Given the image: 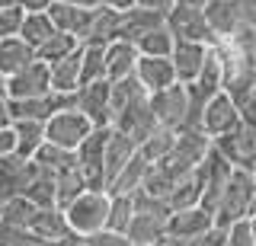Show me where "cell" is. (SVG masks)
I'll return each instance as SVG.
<instances>
[{"instance_id": "obj_1", "label": "cell", "mask_w": 256, "mask_h": 246, "mask_svg": "<svg viewBox=\"0 0 256 246\" xmlns=\"http://www.w3.org/2000/svg\"><path fill=\"white\" fill-rule=\"evenodd\" d=\"M253 192H256V179L250 170H230L228 176V186L218 198V208H214V227L228 230L234 221H244L250 214V202H253Z\"/></svg>"}, {"instance_id": "obj_2", "label": "cell", "mask_w": 256, "mask_h": 246, "mask_svg": "<svg viewBox=\"0 0 256 246\" xmlns=\"http://www.w3.org/2000/svg\"><path fill=\"white\" fill-rule=\"evenodd\" d=\"M64 221H68V230L74 237H90L106 230V214H109V192H80L70 205L61 208Z\"/></svg>"}, {"instance_id": "obj_3", "label": "cell", "mask_w": 256, "mask_h": 246, "mask_svg": "<svg viewBox=\"0 0 256 246\" xmlns=\"http://www.w3.org/2000/svg\"><path fill=\"white\" fill-rule=\"evenodd\" d=\"M164 26L173 32V38H180V42H202L208 48H214L218 45V38L212 35V29H208L205 22V13L198 3H189V0H176L173 10L166 13Z\"/></svg>"}, {"instance_id": "obj_4", "label": "cell", "mask_w": 256, "mask_h": 246, "mask_svg": "<svg viewBox=\"0 0 256 246\" xmlns=\"http://www.w3.org/2000/svg\"><path fill=\"white\" fill-rule=\"evenodd\" d=\"M90 131H93L90 118L70 106V109L54 112L45 122V144H54V147H61V150H77Z\"/></svg>"}, {"instance_id": "obj_5", "label": "cell", "mask_w": 256, "mask_h": 246, "mask_svg": "<svg viewBox=\"0 0 256 246\" xmlns=\"http://www.w3.org/2000/svg\"><path fill=\"white\" fill-rule=\"evenodd\" d=\"M106 138H109V128H93L84 138V144L74 150L77 170H80V176H84L86 189H93V192H106V176H102V150H106Z\"/></svg>"}, {"instance_id": "obj_6", "label": "cell", "mask_w": 256, "mask_h": 246, "mask_svg": "<svg viewBox=\"0 0 256 246\" xmlns=\"http://www.w3.org/2000/svg\"><path fill=\"white\" fill-rule=\"evenodd\" d=\"M148 109L154 115L157 128H170V131H180L186 125V115H189V99H186V86L182 83H173L160 93H150L148 96Z\"/></svg>"}, {"instance_id": "obj_7", "label": "cell", "mask_w": 256, "mask_h": 246, "mask_svg": "<svg viewBox=\"0 0 256 246\" xmlns=\"http://www.w3.org/2000/svg\"><path fill=\"white\" fill-rule=\"evenodd\" d=\"M230 170H234V166L224 160V157H221L214 147H208L205 160L196 166L198 182H202V198H198V208H205L212 218H214V208H218V198H221V192H224V186H228Z\"/></svg>"}, {"instance_id": "obj_8", "label": "cell", "mask_w": 256, "mask_h": 246, "mask_svg": "<svg viewBox=\"0 0 256 246\" xmlns=\"http://www.w3.org/2000/svg\"><path fill=\"white\" fill-rule=\"evenodd\" d=\"M212 147L218 150L230 166H237V170H250L253 160H256V125L240 122L234 131L214 138Z\"/></svg>"}, {"instance_id": "obj_9", "label": "cell", "mask_w": 256, "mask_h": 246, "mask_svg": "<svg viewBox=\"0 0 256 246\" xmlns=\"http://www.w3.org/2000/svg\"><path fill=\"white\" fill-rule=\"evenodd\" d=\"M240 125V112H237V106H234V99L228 96V93H214L212 99L205 102V109H202V118H198V131L205 134V138H221V134H228V131H234Z\"/></svg>"}, {"instance_id": "obj_10", "label": "cell", "mask_w": 256, "mask_h": 246, "mask_svg": "<svg viewBox=\"0 0 256 246\" xmlns=\"http://www.w3.org/2000/svg\"><path fill=\"white\" fill-rule=\"evenodd\" d=\"M214 227V218L208 214L205 208H180V211H170L166 214V224H164V237L173 243H186V240H196L202 237L205 230Z\"/></svg>"}, {"instance_id": "obj_11", "label": "cell", "mask_w": 256, "mask_h": 246, "mask_svg": "<svg viewBox=\"0 0 256 246\" xmlns=\"http://www.w3.org/2000/svg\"><path fill=\"white\" fill-rule=\"evenodd\" d=\"M4 93L6 99H36L52 93V83H48V67L42 61H32L22 70H16L4 80Z\"/></svg>"}, {"instance_id": "obj_12", "label": "cell", "mask_w": 256, "mask_h": 246, "mask_svg": "<svg viewBox=\"0 0 256 246\" xmlns=\"http://www.w3.org/2000/svg\"><path fill=\"white\" fill-rule=\"evenodd\" d=\"M74 109L90 118L93 128H109V80H96V83L77 86Z\"/></svg>"}, {"instance_id": "obj_13", "label": "cell", "mask_w": 256, "mask_h": 246, "mask_svg": "<svg viewBox=\"0 0 256 246\" xmlns=\"http://www.w3.org/2000/svg\"><path fill=\"white\" fill-rule=\"evenodd\" d=\"M74 106V96H61V93H45V96L36 99H6V109H10V118H29V122H48L54 112Z\"/></svg>"}, {"instance_id": "obj_14", "label": "cell", "mask_w": 256, "mask_h": 246, "mask_svg": "<svg viewBox=\"0 0 256 246\" xmlns=\"http://www.w3.org/2000/svg\"><path fill=\"white\" fill-rule=\"evenodd\" d=\"M109 128L122 131V134H128V138L134 141V144H141V141H148L150 134H154L157 122H154V115H150V109H148V99H141V102H134V106H128V109L112 115Z\"/></svg>"}, {"instance_id": "obj_15", "label": "cell", "mask_w": 256, "mask_h": 246, "mask_svg": "<svg viewBox=\"0 0 256 246\" xmlns=\"http://www.w3.org/2000/svg\"><path fill=\"white\" fill-rule=\"evenodd\" d=\"M202 13H205V22L218 42H228V38H234L244 29L234 0H208V3H202Z\"/></svg>"}, {"instance_id": "obj_16", "label": "cell", "mask_w": 256, "mask_h": 246, "mask_svg": "<svg viewBox=\"0 0 256 246\" xmlns=\"http://www.w3.org/2000/svg\"><path fill=\"white\" fill-rule=\"evenodd\" d=\"M36 176V163L26 160L20 154H6L0 157V195L4 198H13V195H22L26 186Z\"/></svg>"}, {"instance_id": "obj_17", "label": "cell", "mask_w": 256, "mask_h": 246, "mask_svg": "<svg viewBox=\"0 0 256 246\" xmlns=\"http://www.w3.org/2000/svg\"><path fill=\"white\" fill-rule=\"evenodd\" d=\"M205 58H208V45H202V42H180V38H176V45L170 51V64L176 70V83L186 86V83L196 80L202 64H205Z\"/></svg>"}, {"instance_id": "obj_18", "label": "cell", "mask_w": 256, "mask_h": 246, "mask_svg": "<svg viewBox=\"0 0 256 246\" xmlns=\"http://www.w3.org/2000/svg\"><path fill=\"white\" fill-rule=\"evenodd\" d=\"M134 80L144 86V93H160L166 86L176 83V70L170 64V58H141L138 54V64H134Z\"/></svg>"}, {"instance_id": "obj_19", "label": "cell", "mask_w": 256, "mask_h": 246, "mask_svg": "<svg viewBox=\"0 0 256 246\" xmlns=\"http://www.w3.org/2000/svg\"><path fill=\"white\" fill-rule=\"evenodd\" d=\"M138 154V144H134L128 134L109 128V138H106V150H102V176H106V189L109 182L116 179V173L122 170V166L132 160V157Z\"/></svg>"}, {"instance_id": "obj_20", "label": "cell", "mask_w": 256, "mask_h": 246, "mask_svg": "<svg viewBox=\"0 0 256 246\" xmlns=\"http://www.w3.org/2000/svg\"><path fill=\"white\" fill-rule=\"evenodd\" d=\"M164 13H154V10H144V6H132V10L118 13V38L122 42H138L141 35L154 32L157 26H164Z\"/></svg>"}, {"instance_id": "obj_21", "label": "cell", "mask_w": 256, "mask_h": 246, "mask_svg": "<svg viewBox=\"0 0 256 246\" xmlns=\"http://www.w3.org/2000/svg\"><path fill=\"white\" fill-rule=\"evenodd\" d=\"M48 19H52L54 32H64V35H74L80 45H84V35H86V26H90V13L93 10H77V6H68V3H58L52 0L48 6Z\"/></svg>"}, {"instance_id": "obj_22", "label": "cell", "mask_w": 256, "mask_h": 246, "mask_svg": "<svg viewBox=\"0 0 256 246\" xmlns=\"http://www.w3.org/2000/svg\"><path fill=\"white\" fill-rule=\"evenodd\" d=\"M106 80L116 83V80H125V77L134 74V64H138V48H134L132 42H122V38H116V42H109L106 48Z\"/></svg>"}, {"instance_id": "obj_23", "label": "cell", "mask_w": 256, "mask_h": 246, "mask_svg": "<svg viewBox=\"0 0 256 246\" xmlns=\"http://www.w3.org/2000/svg\"><path fill=\"white\" fill-rule=\"evenodd\" d=\"M26 230L32 237H38V240H48V243H61V240L70 237L61 208H36V214H32V221H29Z\"/></svg>"}, {"instance_id": "obj_24", "label": "cell", "mask_w": 256, "mask_h": 246, "mask_svg": "<svg viewBox=\"0 0 256 246\" xmlns=\"http://www.w3.org/2000/svg\"><path fill=\"white\" fill-rule=\"evenodd\" d=\"M116 38H118V13L100 3L90 13V26H86L84 45H109Z\"/></svg>"}, {"instance_id": "obj_25", "label": "cell", "mask_w": 256, "mask_h": 246, "mask_svg": "<svg viewBox=\"0 0 256 246\" xmlns=\"http://www.w3.org/2000/svg\"><path fill=\"white\" fill-rule=\"evenodd\" d=\"M48 83H52V93H61V96H74L80 86V48L74 54H68L64 61L48 67Z\"/></svg>"}, {"instance_id": "obj_26", "label": "cell", "mask_w": 256, "mask_h": 246, "mask_svg": "<svg viewBox=\"0 0 256 246\" xmlns=\"http://www.w3.org/2000/svg\"><path fill=\"white\" fill-rule=\"evenodd\" d=\"M36 61V51L22 42L20 35H10V38H0V77H10L16 70H22L26 64Z\"/></svg>"}, {"instance_id": "obj_27", "label": "cell", "mask_w": 256, "mask_h": 246, "mask_svg": "<svg viewBox=\"0 0 256 246\" xmlns=\"http://www.w3.org/2000/svg\"><path fill=\"white\" fill-rule=\"evenodd\" d=\"M13 128V138H16V154L32 160L36 150L45 144V122H29V118H16L10 125Z\"/></svg>"}, {"instance_id": "obj_28", "label": "cell", "mask_w": 256, "mask_h": 246, "mask_svg": "<svg viewBox=\"0 0 256 246\" xmlns=\"http://www.w3.org/2000/svg\"><path fill=\"white\" fill-rule=\"evenodd\" d=\"M164 218H154V214H134L132 224H128L125 237L132 246H154L157 240H164Z\"/></svg>"}, {"instance_id": "obj_29", "label": "cell", "mask_w": 256, "mask_h": 246, "mask_svg": "<svg viewBox=\"0 0 256 246\" xmlns=\"http://www.w3.org/2000/svg\"><path fill=\"white\" fill-rule=\"evenodd\" d=\"M144 176H148V163L141 160L138 154L132 157V160H128L122 170L116 173V179L109 182V189L106 192L109 195H134L141 189V182H144Z\"/></svg>"}, {"instance_id": "obj_30", "label": "cell", "mask_w": 256, "mask_h": 246, "mask_svg": "<svg viewBox=\"0 0 256 246\" xmlns=\"http://www.w3.org/2000/svg\"><path fill=\"white\" fill-rule=\"evenodd\" d=\"M80 48V42L74 35H64V32H54V35H48L42 45L36 48V61H42L45 67H52V64H58V61H64L68 54H74Z\"/></svg>"}, {"instance_id": "obj_31", "label": "cell", "mask_w": 256, "mask_h": 246, "mask_svg": "<svg viewBox=\"0 0 256 246\" xmlns=\"http://www.w3.org/2000/svg\"><path fill=\"white\" fill-rule=\"evenodd\" d=\"M173 144H176V131H170V128H154V134L138 144V157L148 166H154V163H160V160H166V157H170Z\"/></svg>"}, {"instance_id": "obj_32", "label": "cell", "mask_w": 256, "mask_h": 246, "mask_svg": "<svg viewBox=\"0 0 256 246\" xmlns=\"http://www.w3.org/2000/svg\"><path fill=\"white\" fill-rule=\"evenodd\" d=\"M16 35H20L22 42H26L29 48L36 51L48 35H54V26H52V19H48V13H22L20 32H16Z\"/></svg>"}, {"instance_id": "obj_33", "label": "cell", "mask_w": 256, "mask_h": 246, "mask_svg": "<svg viewBox=\"0 0 256 246\" xmlns=\"http://www.w3.org/2000/svg\"><path fill=\"white\" fill-rule=\"evenodd\" d=\"M32 163H36L42 173H52V176H58V173L77 166L74 150H61V147H54V144H42V147L36 150V157H32Z\"/></svg>"}, {"instance_id": "obj_34", "label": "cell", "mask_w": 256, "mask_h": 246, "mask_svg": "<svg viewBox=\"0 0 256 246\" xmlns=\"http://www.w3.org/2000/svg\"><path fill=\"white\" fill-rule=\"evenodd\" d=\"M106 45H80V86L106 80Z\"/></svg>"}, {"instance_id": "obj_35", "label": "cell", "mask_w": 256, "mask_h": 246, "mask_svg": "<svg viewBox=\"0 0 256 246\" xmlns=\"http://www.w3.org/2000/svg\"><path fill=\"white\" fill-rule=\"evenodd\" d=\"M198 198H202V182H198V173L192 170L189 176H182L180 182L173 186V192L166 195V205L170 211H180V208H196Z\"/></svg>"}, {"instance_id": "obj_36", "label": "cell", "mask_w": 256, "mask_h": 246, "mask_svg": "<svg viewBox=\"0 0 256 246\" xmlns=\"http://www.w3.org/2000/svg\"><path fill=\"white\" fill-rule=\"evenodd\" d=\"M173 45H176L173 32H170L166 26H157L154 32L141 35L138 42H134V48H138V54H141V58H170Z\"/></svg>"}, {"instance_id": "obj_37", "label": "cell", "mask_w": 256, "mask_h": 246, "mask_svg": "<svg viewBox=\"0 0 256 246\" xmlns=\"http://www.w3.org/2000/svg\"><path fill=\"white\" fill-rule=\"evenodd\" d=\"M22 198H29L36 208H58V202H54V176L52 173H42L36 166V176H32V182L26 186Z\"/></svg>"}, {"instance_id": "obj_38", "label": "cell", "mask_w": 256, "mask_h": 246, "mask_svg": "<svg viewBox=\"0 0 256 246\" xmlns=\"http://www.w3.org/2000/svg\"><path fill=\"white\" fill-rule=\"evenodd\" d=\"M186 86H189V83H186ZM192 86H196V90H202L205 96H214V93H221L224 77H221V61H218V51H214V48H208V58H205L202 70H198V77L192 80Z\"/></svg>"}, {"instance_id": "obj_39", "label": "cell", "mask_w": 256, "mask_h": 246, "mask_svg": "<svg viewBox=\"0 0 256 246\" xmlns=\"http://www.w3.org/2000/svg\"><path fill=\"white\" fill-rule=\"evenodd\" d=\"M80 192H86V182H84L77 166H70V170H64V173L54 176V202H58V208L70 205Z\"/></svg>"}, {"instance_id": "obj_40", "label": "cell", "mask_w": 256, "mask_h": 246, "mask_svg": "<svg viewBox=\"0 0 256 246\" xmlns=\"http://www.w3.org/2000/svg\"><path fill=\"white\" fill-rule=\"evenodd\" d=\"M32 214H36V205L22 195L4 198V205H0V221H4V224H13V227H22V230L29 227Z\"/></svg>"}, {"instance_id": "obj_41", "label": "cell", "mask_w": 256, "mask_h": 246, "mask_svg": "<svg viewBox=\"0 0 256 246\" xmlns=\"http://www.w3.org/2000/svg\"><path fill=\"white\" fill-rule=\"evenodd\" d=\"M134 218V202L132 195H109V214H106V230L125 234Z\"/></svg>"}, {"instance_id": "obj_42", "label": "cell", "mask_w": 256, "mask_h": 246, "mask_svg": "<svg viewBox=\"0 0 256 246\" xmlns=\"http://www.w3.org/2000/svg\"><path fill=\"white\" fill-rule=\"evenodd\" d=\"M224 246H253V227H250V218L234 221V224L224 230Z\"/></svg>"}, {"instance_id": "obj_43", "label": "cell", "mask_w": 256, "mask_h": 246, "mask_svg": "<svg viewBox=\"0 0 256 246\" xmlns=\"http://www.w3.org/2000/svg\"><path fill=\"white\" fill-rule=\"evenodd\" d=\"M84 243L86 246H132V243H128V237L125 234H116V230H100V234H90V237H84Z\"/></svg>"}, {"instance_id": "obj_44", "label": "cell", "mask_w": 256, "mask_h": 246, "mask_svg": "<svg viewBox=\"0 0 256 246\" xmlns=\"http://www.w3.org/2000/svg\"><path fill=\"white\" fill-rule=\"evenodd\" d=\"M20 19H22V13L16 6H4L0 10V38H10L20 32Z\"/></svg>"}, {"instance_id": "obj_45", "label": "cell", "mask_w": 256, "mask_h": 246, "mask_svg": "<svg viewBox=\"0 0 256 246\" xmlns=\"http://www.w3.org/2000/svg\"><path fill=\"white\" fill-rule=\"evenodd\" d=\"M26 237H29V230L13 227V224H4V221H0V246H22Z\"/></svg>"}, {"instance_id": "obj_46", "label": "cell", "mask_w": 256, "mask_h": 246, "mask_svg": "<svg viewBox=\"0 0 256 246\" xmlns=\"http://www.w3.org/2000/svg\"><path fill=\"white\" fill-rule=\"evenodd\" d=\"M180 246H224V230L221 227H212V230H205L202 237L186 240V243H180Z\"/></svg>"}, {"instance_id": "obj_47", "label": "cell", "mask_w": 256, "mask_h": 246, "mask_svg": "<svg viewBox=\"0 0 256 246\" xmlns=\"http://www.w3.org/2000/svg\"><path fill=\"white\" fill-rule=\"evenodd\" d=\"M237 3V13H240V22L246 29H256V0H234Z\"/></svg>"}, {"instance_id": "obj_48", "label": "cell", "mask_w": 256, "mask_h": 246, "mask_svg": "<svg viewBox=\"0 0 256 246\" xmlns=\"http://www.w3.org/2000/svg\"><path fill=\"white\" fill-rule=\"evenodd\" d=\"M13 6L20 13H45L52 6V0H13Z\"/></svg>"}, {"instance_id": "obj_49", "label": "cell", "mask_w": 256, "mask_h": 246, "mask_svg": "<svg viewBox=\"0 0 256 246\" xmlns=\"http://www.w3.org/2000/svg\"><path fill=\"white\" fill-rule=\"evenodd\" d=\"M173 3L176 0H134V6H144V10H154V13H170L173 10Z\"/></svg>"}, {"instance_id": "obj_50", "label": "cell", "mask_w": 256, "mask_h": 246, "mask_svg": "<svg viewBox=\"0 0 256 246\" xmlns=\"http://www.w3.org/2000/svg\"><path fill=\"white\" fill-rule=\"evenodd\" d=\"M6 154H16V138H13V128H0V157Z\"/></svg>"}, {"instance_id": "obj_51", "label": "cell", "mask_w": 256, "mask_h": 246, "mask_svg": "<svg viewBox=\"0 0 256 246\" xmlns=\"http://www.w3.org/2000/svg\"><path fill=\"white\" fill-rule=\"evenodd\" d=\"M58 3H68V6H77V10H96L102 0H58Z\"/></svg>"}, {"instance_id": "obj_52", "label": "cell", "mask_w": 256, "mask_h": 246, "mask_svg": "<svg viewBox=\"0 0 256 246\" xmlns=\"http://www.w3.org/2000/svg\"><path fill=\"white\" fill-rule=\"evenodd\" d=\"M102 6H109V10H116V13H125V10L134 6V0H102Z\"/></svg>"}, {"instance_id": "obj_53", "label": "cell", "mask_w": 256, "mask_h": 246, "mask_svg": "<svg viewBox=\"0 0 256 246\" xmlns=\"http://www.w3.org/2000/svg\"><path fill=\"white\" fill-rule=\"evenodd\" d=\"M13 118H10V109H6V96H0V128H10Z\"/></svg>"}, {"instance_id": "obj_54", "label": "cell", "mask_w": 256, "mask_h": 246, "mask_svg": "<svg viewBox=\"0 0 256 246\" xmlns=\"http://www.w3.org/2000/svg\"><path fill=\"white\" fill-rule=\"evenodd\" d=\"M22 246H58V243H48V240H38V237H26V240H22Z\"/></svg>"}, {"instance_id": "obj_55", "label": "cell", "mask_w": 256, "mask_h": 246, "mask_svg": "<svg viewBox=\"0 0 256 246\" xmlns=\"http://www.w3.org/2000/svg\"><path fill=\"white\" fill-rule=\"evenodd\" d=\"M58 246H86V243H84V237H74V234H70L68 240H61Z\"/></svg>"}, {"instance_id": "obj_56", "label": "cell", "mask_w": 256, "mask_h": 246, "mask_svg": "<svg viewBox=\"0 0 256 246\" xmlns=\"http://www.w3.org/2000/svg\"><path fill=\"white\" fill-rule=\"evenodd\" d=\"M250 48H253V58H256V29H250Z\"/></svg>"}, {"instance_id": "obj_57", "label": "cell", "mask_w": 256, "mask_h": 246, "mask_svg": "<svg viewBox=\"0 0 256 246\" xmlns=\"http://www.w3.org/2000/svg\"><path fill=\"white\" fill-rule=\"evenodd\" d=\"M246 218H256V192H253V202H250V214Z\"/></svg>"}, {"instance_id": "obj_58", "label": "cell", "mask_w": 256, "mask_h": 246, "mask_svg": "<svg viewBox=\"0 0 256 246\" xmlns=\"http://www.w3.org/2000/svg\"><path fill=\"white\" fill-rule=\"evenodd\" d=\"M154 246H180V243H173V240H166V237H164V240H157Z\"/></svg>"}, {"instance_id": "obj_59", "label": "cell", "mask_w": 256, "mask_h": 246, "mask_svg": "<svg viewBox=\"0 0 256 246\" xmlns=\"http://www.w3.org/2000/svg\"><path fill=\"white\" fill-rule=\"evenodd\" d=\"M250 227H253V246H256V218H250Z\"/></svg>"}, {"instance_id": "obj_60", "label": "cell", "mask_w": 256, "mask_h": 246, "mask_svg": "<svg viewBox=\"0 0 256 246\" xmlns=\"http://www.w3.org/2000/svg\"><path fill=\"white\" fill-rule=\"evenodd\" d=\"M4 6H13V0H0V10H4Z\"/></svg>"}, {"instance_id": "obj_61", "label": "cell", "mask_w": 256, "mask_h": 246, "mask_svg": "<svg viewBox=\"0 0 256 246\" xmlns=\"http://www.w3.org/2000/svg\"><path fill=\"white\" fill-rule=\"evenodd\" d=\"M0 96H6V93H4V77H0Z\"/></svg>"}, {"instance_id": "obj_62", "label": "cell", "mask_w": 256, "mask_h": 246, "mask_svg": "<svg viewBox=\"0 0 256 246\" xmlns=\"http://www.w3.org/2000/svg\"><path fill=\"white\" fill-rule=\"evenodd\" d=\"M189 3H198V6H202V3H208V0H189Z\"/></svg>"}, {"instance_id": "obj_63", "label": "cell", "mask_w": 256, "mask_h": 246, "mask_svg": "<svg viewBox=\"0 0 256 246\" xmlns=\"http://www.w3.org/2000/svg\"><path fill=\"white\" fill-rule=\"evenodd\" d=\"M250 173H253V179H256V160H253V166H250Z\"/></svg>"}, {"instance_id": "obj_64", "label": "cell", "mask_w": 256, "mask_h": 246, "mask_svg": "<svg viewBox=\"0 0 256 246\" xmlns=\"http://www.w3.org/2000/svg\"><path fill=\"white\" fill-rule=\"evenodd\" d=\"M0 205H4V195H0Z\"/></svg>"}]
</instances>
